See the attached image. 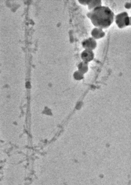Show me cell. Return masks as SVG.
<instances>
[{
    "label": "cell",
    "instance_id": "obj_1",
    "mask_svg": "<svg viewBox=\"0 0 131 185\" xmlns=\"http://www.w3.org/2000/svg\"><path fill=\"white\" fill-rule=\"evenodd\" d=\"M87 15L94 26L102 29L111 26L115 16L113 11L109 7L104 6L95 8L87 13Z\"/></svg>",
    "mask_w": 131,
    "mask_h": 185
},
{
    "label": "cell",
    "instance_id": "obj_2",
    "mask_svg": "<svg viewBox=\"0 0 131 185\" xmlns=\"http://www.w3.org/2000/svg\"><path fill=\"white\" fill-rule=\"evenodd\" d=\"M115 22L118 27L122 28L131 24V18L128 16V13L123 12L115 16Z\"/></svg>",
    "mask_w": 131,
    "mask_h": 185
},
{
    "label": "cell",
    "instance_id": "obj_3",
    "mask_svg": "<svg viewBox=\"0 0 131 185\" xmlns=\"http://www.w3.org/2000/svg\"><path fill=\"white\" fill-rule=\"evenodd\" d=\"M82 45L83 48L85 49L92 50L96 48V43L93 38L90 37L83 41Z\"/></svg>",
    "mask_w": 131,
    "mask_h": 185
},
{
    "label": "cell",
    "instance_id": "obj_4",
    "mask_svg": "<svg viewBox=\"0 0 131 185\" xmlns=\"http://www.w3.org/2000/svg\"><path fill=\"white\" fill-rule=\"evenodd\" d=\"M81 58L83 61L88 63L93 60L94 54L92 50L85 49L81 54Z\"/></svg>",
    "mask_w": 131,
    "mask_h": 185
},
{
    "label": "cell",
    "instance_id": "obj_5",
    "mask_svg": "<svg viewBox=\"0 0 131 185\" xmlns=\"http://www.w3.org/2000/svg\"><path fill=\"white\" fill-rule=\"evenodd\" d=\"M92 35L94 39H99L103 37L105 33L101 28H95L92 30Z\"/></svg>",
    "mask_w": 131,
    "mask_h": 185
},
{
    "label": "cell",
    "instance_id": "obj_6",
    "mask_svg": "<svg viewBox=\"0 0 131 185\" xmlns=\"http://www.w3.org/2000/svg\"><path fill=\"white\" fill-rule=\"evenodd\" d=\"M88 63L84 61L81 62L78 66L79 71L81 73H85L88 70Z\"/></svg>",
    "mask_w": 131,
    "mask_h": 185
},
{
    "label": "cell",
    "instance_id": "obj_7",
    "mask_svg": "<svg viewBox=\"0 0 131 185\" xmlns=\"http://www.w3.org/2000/svg\"><path fill=\"white\" fill-rule=\"evenodd\" d=\"M102 2L100 1H90L88 4L89 10L92 11L95 8L101 6Z\"/></svg>",
    "mask_w": 131,
    "mask_h": 185
},
{
    "label": "cell",
    "instance_id": "obj_8",
    "mask_svg": "<svg viewBox=\"0 0 131 185\" xmlns=\"http://www.w3.org/2000/svg\"><path fill=\"white\" fill-rule=\"evenodd\" d=\"M90 1H79V3L81 4L84 5H88Z\"/></svg>",
    "mask_w": 131,
    "mask_h": 185
},
{
    "label": "cell",
    "instance_id": "obj_9",
    "mask_svg": "<svg viewBox=\"0 0 131 185\" xmlns=\"http://www.w3.org/2000/svg\"><path fill=\"white\" fill-rule=\"evenodd\" d=\"M125 7L127 9H130L131 8V4L130 3H126L125 5Z\"/></svg>",
    "mask_w": 131,
    "mask_h": 185
}]
</instances>
